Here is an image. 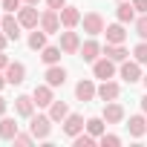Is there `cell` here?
Returning <instances> with one entry per match:
<instances>
[{
    "label": "cell",
    "mask_w": 147,
    "mask_h": 147,
    "mask_svg": "<svg viewBox=\"0 0 147 147\" xmlns=\"http://www.w3.org/2000/svg\"><path fill=\"white\" fill-rule=\"evenodd\" d=\"M136 35H138L141 40H147V15L136 18Z\"/></svg>",
    "instance_id": "31"
},
{
    "label": "cell",
    "mask_w": 147,
    "mask_h": 147,
    "mask_svg": "<svg viewBox=\"0 0 147 147\" xmlns=\"http://www.w3.org/2000/svg\"><path fill=\"white\" fill-rule=\"evenodd\" d=\"M104 127H107V121H104V115L101 118H87V133H92L95 138L104 133Z\"/></svg>",
    "instance_id": "27"
},
{
    "label": "cell",
    "mask_w": 147,
    "mask_h": 147,
    "mask_svg": "<svg viewBox=\"0 0 147 147\" xmlns=\"http://www.w3.org/2000/svg\"><path fill=\"white\" fill-rule=\"evenodd\" d=\"M20 133V124L9 115H0V138L3 141H15V136Z\"/></svg>",
    "instance_id": "13"
},
{
    "label": "cell",
    "mask_w": 147,
    "mask_h": 147,
    "mask_svg": "<svg viewBox=\"0 0 147 147\" xmlns=\"http://www.w3.org/2000/svg\"><path fill=\"white\" fill-rule=\"evenodd\" d=\"M92 75L95 78H101V81H110V78H115V61L113 58H98L95 63H92Z\"/></svg>",
    "instance_id": "6"
},
{
    "label": "cell",
    "mask_w": 147,
    "mask_h": 147,
    "mask_svg": "<svg viewBox=\"0 0 147 147\" xmlns=\"http://www.w3.org/2000/svg\"><path fill=\"white\" fill-rule=\"evenodd\" d=\"M101 52H104V46H101L98 40H92V38H90L87 43H81V58H84L87 63H95Z\"/></svg>",
    "instance_id": "16"
},
{
    "label": "cell",
    "mask_w": 147,
    "mask_h": 147,
    "mask_svg": "<svg viewBox=\"0 0 147 147\" xmlns=\"http://www.w3.org/2000/svg\"><path fill=\"white\" fill-rule=\"evenodd\" d=\"M61 12L58 9H46L43 15H40V29L46 32V35H61Z\"/></svg>",
    "instance_id": "1"
},
{
    "label": "cell",
    "mask_w": 147,
    "mask_h": 147,
    "mask_svg": "<svg viewBox=\"0 0 147 147\" xmlns=\"http://www.w3.org/2000/svg\"><path fill=\"white\" fill-rule=\"evenodd\" d=\"M104 55H107V58H113L115 63H121V61H127V55H130V52L124 49V43H107V46H104Z\"/></svg>",
    "instance_id": "22"
},
{
    "label": "cell",
    "mask_w": 147,
    "mask_h": 147,
    "mask_svg": "<svg viewBox=\"0 0 147 147\" xmlns=\"http://www.w3.org/2000/svg\"><path fill=\"white\" fill-rule=\"evenodd\" d=\"M0 29L6 32V38H9V40H15V43H18V40H20V29H23V26H20V20H18L12 12H6V15H3V23H0Z\"/></svg>",
    "instance_id": "10"
},
{
    "label": "cell",
    "mask_w": 147,
    "mask_h": 147,
    "mask_svg": "<svg viewBox=\"0 0 147 147\" xmlns=\"http://www.w3.org/2000/svg\"><path fill=\"white\" fill-rule=\"evenodd\" d=\"M104 121L107 124H118V121H124V107L118 104V101H104Z\"/></svg>",
    "instance_id": "12"
},
{
    "label": "cell",
    "mask_w": 147,
    "mask_h": 147,
    "mask_svg": "<svg viewBox=\"0 0 147 147\" xmlns=\"http://www.w3.org/2000/svg\"><path fill=\"white\" fill-rule=\"evenodd\" d=\"M133 6H136L138 15H147V0H133Z\"/></svg>",
    "instance_id": "34"
},
{
    "label": "cell",
    "mask_w": 147,
    "mask_h": 147,
    "mask_svg": "<svg viewBox=\"0 0 147 147\" xmlns=\"http://www.w3.org/2000/svg\"><path fill=\"white\" fill-rule=\"evenodd\" d=\"M81 23H84V32H87L90 38H95V35H101V32L107 29V23H104V18H101L98 12H87V15L81 18Z\"/></svg>",
    "instance_id": "5"
},
{
    "label": "cell",
    "mask_w": 147,
    "mask_h": 147,
    "mask_svg": "<svg viewBox=\"0 0 147 147\" xmlns=\"http://www.w3.org/2000/svg\"><path fill=\"white\" fill-rule=\"evenodd\" d=\"M18 20H20V26H23V29H38V26H40L38 6H32V3L20 6V12H18Z\"/></svg>",
    "instance_id": "4"
},
{
    "label": "cell",
    "mask_w": 147,
    "mask_h": 147,
    "mask_svg": "<svg viewBox=\"0 0 147 147\" xmlns=\"http://www.w3.org/2000/svg\"><path fill=\"white\" fill-rule=\"evenodd\" d=\"M0 23H3V12H0Z\"/></svg>",
    "instance_id": "43"
},
{
    "label": "cell",
    "mask_w": 147,
    "mask_h": 147,
    "mask_svg": "<svg viewBox=\"0 0 147 147\" xmlns=\"http://www.w3.org/2000/svg\"><path fill=\"white\" fill-rule=\"evenodd\" d=\"M61 124H63V133H66L69 138H75L78 133H84V130H87V121H84V115H78V113H69Z\"/></svg>",
    "instance_id": "7"
},
{
    "label": "cell",
    "mask_w": 147,
    "mask_h": 147,
    "mask_svg": "<svg viewBox=\"0 0 147 147\" xmlns=\"http://www.w3.org/2000/svg\"><path fill=\"white\" fill-rule=\"evenodd\" d=\"M127 130H130V136H133V138H141V136L147 133V121H144V115H130Z\"/></svg>",
    "instance_id": "23"
},
{
    "label": "cell",
    "mask_w": 147,
    "mask_h": 147,
    "mask_svg": "<svg viewBox=\"0 0 147 147\" xmlns=\"http://www.w3.org/2000/svg\"><path fill=\"white\" fill-rule=\"evenodd\" d=\"M0 3H3V12H20V6H23V0H0Z\"/></svg>",
    "instance_id": "33"
},
{
    "label": "cell",
    "mask_w": 147,
    "mask_h": 147,
    "mask_svg": "<svg viewBox=\"0 0 147 147\" xmlns=\"http://www.w3.org/2000/svg\"><path fill=\"white\" fill-rule=\"evenodd\" d=\"M6 66H9V58H6V52H3V49H0V72H3Z\"/></svg>",
    "instance_id": "36"
},
{
    "label": "cell",
    "mask_w": 147,
    "mask_h": 147,
    "mask_svg": "<svg viewBox=\"0 0 147 147\" xmlns=\"http://www.w3.org/2000/svg\"><path fill=\"white\" fill-rule=\"evenodd\" d=\"M133 58H136L138 63H147V40L136 43V49H133Z\"/></svg>",
    "instance_id": "29"
},
{
    "label": "cell",
    "mask_w": 147,
    "mask_h": 147,
    "mask_svg": "<svg viewBox=\"0 0 147 147\" xmlns=\"http://www.w3.org/2000/svg\"><path fill=\"white\" fill-rule=\"evenodd\" d=\"M118 3H121V0H118Z\"/></svg>",
    "instance_id": "44"
},
{
    "label": "cell",
    "mask_w": 147,
    "mask_h": 147,
    "mask_svg": "<svg viewBox=\"0 0 147 147\" xmlns=\"http://www.w3.org/2000/svg\"><path fill=\"white\" fill-rule=\"evenodd\" d=\"M104 35H107V43H124L127 40V29H124V23L118 20V23H113V26H107L104 29Z\"/></svg>",
    "instance_id": "21"
},
{
    "label": "cell",
    "mask_w": 147,
    "mask_h": 147,
    "mask_svg": "<svg viewBox=\"0 0 147 147\" xmlns=\"http://www.w3.org/2000/svg\"><path fill=\"white\" fill-rule=\"evenodd\" d=\"M95 95H98V87H95L90 78H84V81L75 84V98H78V101H92Z\"/></svg>",
    "instance_id": "14"
},
{
    "label": "cell",
    "mask_w": 147,
    "mask_h": 147,
    "mask_svg": "<svg viewBox=\"0 0 147 147\" xmlns=\"http://www.w3.org/2000/svg\"><path fill=\"white\" fill-rule=\"evenodd\" d=\"M29 130H32V136L35 138H49V133H52V118L49 115H32L29 118Z\"/></svg>",
    "instance_id": "2"
},
{
    "label": "cell",
    "mask_w": 147,
    "mask_h": 147,
    "mask_svg": "<svg viewBox=\"0 0 147 147\" xmlns=\"http://www.w3.org/2000/svg\"><path fill=\"white\" fill-rule=\"evenodd\" d=\"M52 90H55V87H49V84H38L35 92H32L35 104H38V107H49V104L55 101V92H52Z\"/></svg>",
    "instance_id": "15"
},
{
    "label": "cell",
    "mask_w": 147,
    "mask_h": 147,
    "mask_svg": "<svg viewBox=\"0 0 147 147\" xmlns=\"http://www.w3.org/2000/svg\"><path fill=\"white\" fill-rule=\"evenodd\" d=\"M6 87V75H3V72H0V90H3Z\"/></svg>",
    "instance_id": "39"
},
{
    "label": "cell",
    "mask_w": 147,
    "mask_h": 147,
    "mask_svg": "<svg viewBox=\"0 0 147 147\" xmlns=\"http://www.w3.org/2000/svg\"><path fill=\"white\" fill-rule=\"evenodd\" d=\"M61 52H63L61 46H43V49H40V61H43L46 66H52V63L61 61Z\"/></svg>",
    "instance_id": "24"
},
{
    "label": "cell",
    "mask_w": 147,
    "mask_h": 147,
    "mask_svg": "<svg viewBox=\"0 0 147 147\" xmlns=\"http://www.w3.org/2000/svg\"><path fill=\"white\" fill-rule=\"evenodd\" d=\"M118 95H121V87H118L113 78H110V81H101V87H98V98H101V101H115Z\"/></svg>",
    "instance_id": "19"
},
{
    "label": "cell",
    "mask_w": 147,
    "mask_h": 147,
    "mask_svg": "<svg viewBox=\"0 0 147 147\" xmlns=\"http://www.w3.org/2000/svg\"><path fill=\"white\" fill-rule=\"evenodd\" d=\"M23 3H32V6H38V3H40V0H23Z\"/></svg>",
    "instance_id": "41"
},
{
    "label": "cell",
    "mask_w": 147,
    "mask_h": 147,
    "mask_svg": "<svg viewBox=\"0 0 147 147\" xmlns=\"http://www.w3.org/2000/svg\"><path fill=\"white\" fill-rule=\"evenodd\" d=\"M115 18L121 23H136V6H133V0H121L118 9H115Z\"/></svg>",
    "instance_id": "20"
},
{
    "label": "cell",
    "mask_w": 147,
    "mask_h": 147,
    "mask_svg": "<svg viewBox=\"0 0 147 147\" xmlns=\"http://www.w3.org/2000/svg\"><path fill=\"white\" fill-rule=\"evenodd\" d=\"M6 43H9V38H6V32L0 29V49H6Z\"/></svg>",
    "instance_id": "37"
},
{
    "label": "cell",
    "mask_w": 147,
    "mask_h": 147,
    "mask_svg": "<svg viewBox=\"0 0 147 147\" xmlns=\"http://www.w3.org/2000/svg\"><path fill=\"white\" fill-rule=\"evenodd\" d=\"M43 78H46L49 87H63V81H66V69H63L61 63H52V66L46 69V75H43Z\"/></svg>",
    "instance_id": "18"
},
{
    "label": "cell",
    "mask_w": 147,
    "mask_h": 147,
    "mask_svg": "<svg viewBox=\"0 0 147 147\" xmlns=\"http://www.w3.org/2000/svg\"><path fill=\"white\" fill-rule=\"evenodd\" d=\"M98 141H101L104 147H118V144H121V138H118V136H113V133H101V136H98Z\"/></svg>",
    "instance_id": "30"
},
{
    "label": "cell",
    "mask_w": 147,
    "mask_h": 147,
    "mask_svg": "<svg viewBox=\"0 0 147 147\" xmlns=\"http://www.w3.org/2000/svg\"><path fill=\"white\" fill-rule=\"evenodd\" d=\"M141 81H144V87H147V75H144V78H141Z\"/></svg>",
    "instance_id": "42"
},
{
    "label": "cell",
    "mask_w": 147,
    "mask_h": 147,
    "mask_svg": "<svg viewBox=\"0 0 147 147\" xmlns=\"http://www.w3.org/2000/svg\"><path fill=\"white\" fill-rule=\"evenodd\" d=\"M35 107H38V104H35L32 95H18V98H15V113H18L20 118H32V115H35Z\"/></svg>",
    "instance_id": "11"
},
{
    "label": "cell",
    "mask_w": 147,
    "mask_h": 147,
    "mask_svg": "<svg viewBox=\"0 0 147 147\" xmlns=\"http://www.w3.org/2000/svg\"><path fill=\"white\" fill-rule=\"evenodd\" d=\"M32 141H35V136H32V130H29V133H18V136H15V144H20V147H29Z\"/></svg>",
    "instance_id": "32"
},
{
    "label": "cell",
    "mask_w": 147,
    "mask_h": 147,
    "mask_svg": "<svg viewBox=\"0 0 147 147\" xmlns=\"http://www.w3.org/2000/svg\"><path fill=\"white\" fill-rule=\"evenodd\" d=\"M95 141H98V138H95L92 133H78L75 138H72V144H75V147H92Z\"/></svg>",
    "instance_id": "28"
},
{
    "label": "cell",
    "mask_w": 147,
    "mask_h": 147,
    "mask_svg": "<svg viewBox=\"0 0 147 147\" xmlns=\"http://www.w3.org/2000/svg\"><path fill=\"white\" fill-rule=\"evenodd\" d=\"M6 107H9V101H6L3 95H0V115H6Z\"/></svg>",
    "instance_id": "38"
},
{
    "label": "cell",
    "mask_w": 147,
    "mask_h": 147,
    "mask_svg": "<svg viewBox=\"0 0 147 147\" xmlns=\"http://www.w3.org/2000/svg\"><path fill=\"white\" fill-rule=\"evenodd\" d=\"M3 75H6V84L20 87V84L26 81V63H20V61H9V66L3 69Z\"/></svg>",
    "instance_id": "3"
},
{
    "label": "cell",
    "mask_w": 147,
    "mask_h": 147,
    "mask_svg": "<svg viewBox=\"0 0 147 147\" xmlns=\"http://www.w3.org/2000/svg\"><path fill=\"white\" fill-rule=\"evenodd\" d=\"M141 110H144V113H147V95H144V98H141Z\"/></svg>",
    "instance_id": "40"
},
{
    "label": "cell",
    "mask_w": 147,
    "mask_h": 147,
    "mask_svg": "<svg viewBox=\"0 0 147 147\" xmlns=\"http://www.w3.org/2000/svg\"><path fill=\"white\" fill-rule=\"evenodd\" d=\"M81 18H84V15H81L75 6H63V9H61V23H63V29H75V26L81 23Z\"/></svg>",
    "instance_id": "17"
},
{
    "label": "cell",
    "mask_w": 147,
    "mask_h": 147,
    "mask_svg": "<svg viewBox=\"0 0 147 147\" xmlns=\"http://www.w3.org/2000/svg\"><path fill=\"white\" fill-rule=\"evenodd\" d=\"M61 49H63V55H78L81 52V35L72 32V29L61 32Z\"/></svg>",
    "instance_id": "8"
},
{
    "label": "cell",
    "mask_w": 147,
    "mask_h": 147,
    "mask_svg": "<svg viewBox=\"0 0 147 147\" xmlns=\"http://www.w3.org/2000/svg\"><path fill=\"white\" fill-rule=\"evenodd\" d=\"M46 6H49V9H58V12H61V9L66 6V0H46Z\"/></svg>",
    "instance_id": "35"
},
{
    "label": "cell",
    "mask_w": 147,
    "mask_h": 147,
    "mask_svg": "<svg viewBox=\"0 0 147 147\" xmlns=\"http://www.w3.org/2000/svg\"><path fill=\"white\" fill-rule=\"evenodd\" d=\"M66 115H69L66 101H52V104H49V118H52V121H63Z\"/></svg>",
    "instance_id": "25"
},
{
    "label": "cell",
    "mask_w": 147,
    "mask_h": 147,
    "mask_svg": "<svg viewBox=\"0 0 147 147\" xmlns=\"http://www.w3.org/2000/svg\"><path fill=\"white\" fill-rule=\"evenodd\" d=\"M118 75L127 81V84H136V81H141L144 75H141V63L133 58V61H121V69H118Z\"/></svg>",
    "instance_id": "9"
},
{
    "label": "cell",
    "mask_w": 147,
    "mask_h": 147,
    "mask_svg": "<svg viewBox=\"0 0 147 147\" xmlns=\"http://www.w3.org/2000/svg\"><path fill=\"white\" fill-rule=\"evenodd\" d=\"M43 46H46V32H43V29H32V32H29V49L40 52Z\"/></svg>",
    "instance_id": "26"
}]
</instances>
